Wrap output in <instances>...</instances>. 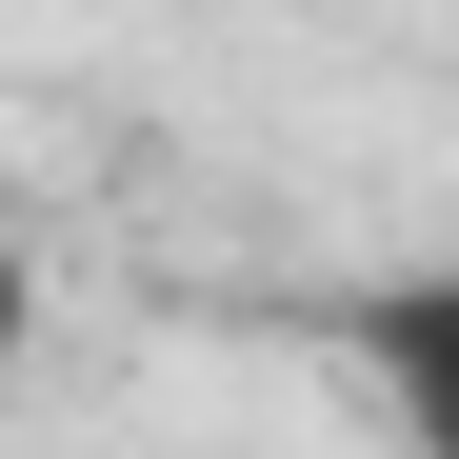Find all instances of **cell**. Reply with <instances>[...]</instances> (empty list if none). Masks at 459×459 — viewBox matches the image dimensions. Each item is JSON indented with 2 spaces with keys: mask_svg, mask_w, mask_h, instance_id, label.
Listing matches in <instances>:
<instances>
[{
  "mask_svg": "<svg viewBox=\"0 0 459 459\" xmlns=\"http://www.w3.org/2000/svg\"><path fill=\"white\" fill-rule=\"evenodd\" d=\"M340 359H359V400L400 420V459H459V260L359 280L340 299Z\"/></svg>",
  "mask_w": 459,
  "mask_h": 459,
  "instance_id": "1",
  "label": "cell"
}]
</instances>
